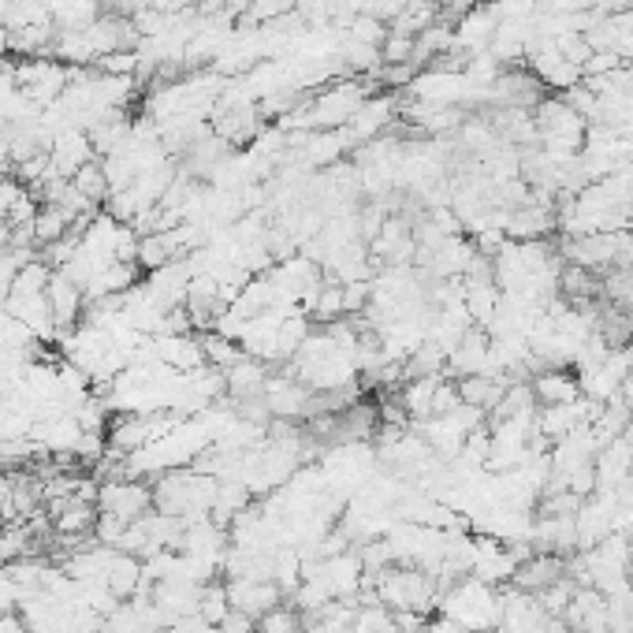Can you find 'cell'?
<instances>
[{"label":"cell","mask_w":633,"mask_h":633,"mask_svg":"<svg viewBox=\"0 0 633 633\" xmlns=\"http://www.w3.org/2000/svg\"><path fill=\"white\" fill-rule=\"evenodd\" d=\"M444 619L459 622L470 633H492L503 626V597L495 586H484L477 578H459L455 586H447L436 603Z\"/></svg>","instance_id":"6da1fadb"},{"label":"cell","mask_w":633,"mask_h":633,"mask_svg":"<svg viewBox=\"0 0 633 633\" xmlns=\"http://www.w3.org/2000/svg\"><path fill=\"white\" fill-rule=\"evenodd\" d=\"M365 586L376 589V600L384 603L388 611H414V615H428L440 603V589H436V578L422 567H395L380 570L376 578H365Z\"/></svg>","instance_id":"7a4b0ae2"},{"label":"cell","mask_w":633,"mask_h":633,"mask_svg":"<svg viewBox=\"0 0 633 633\" xmlns=\"http://www.w3.org/2000/svg\"><path fill=\"white\" fill-rule=\"evenodd\" d=\"M97 511L120 522H139L153 511V484L142 477H120V481L97 484Z\"/></svg>","instance_id":"3957f363"},{"label":"cell","mask_w":633,"mask_h":633,"mask_svg":"<svg viewBox=\"0 0 633 633\" xmlns=\"http://www.w3.org/2000/svg\"><path fill=\"white\" fill-rule=\"evenodd\" d=\"M395 112H399V105H395L392 94H373L362 109L354 112V120H350L347 127H339V139H343L347 150L373 142V139H380V134H388V127L395 123Z\"/></svg>","instance_id":"277c9868"},{"label":"cell","mask_w":633,"mask_h":633,"mask_svg":"<svg viewBox=\"0 0 633 633\" xmlns=\"http://www.w3.org/2000/svg\"><path fill=\"white\" fill-rule=\"evenodd\" d=\"M45 298H48V309H53V320H56V328H61V336L72 332V328L79 325V317L86 314V291L75 284V280H67L61 269H53V276H48Z\"/></svg>","instance_id":"5b68a950"},{"label":"cell","mask_w":633,"mask_h":633,"mask_svg":"<svg viewBox=\"0 0 633 633\" xmlns=\"http://www.w3.org/2000/svg\"><path fill=\"white\" fill-rule=\"evenodd\" d=\"M228 600L231 608L242 611L250 619L269 615L272 608L284 603V589L276 581H247V578H228Z\"/></svg>","instance_id":"8992f818"},{"label":"cell","mask_w":633,"mask_h":633,"mask_svg":"<svg viewBox=\"0 0 633 633\" xmlns=\"http://www.w3.org/2000/svg\"><path fill=\"white\" fill-rule=\"evenodd\" d=\"M563 622L581 633H608V597L592 586H578L563 611Z\"/></svg>","instance_id":"52a82bcc"},{"label":"cell","mask_w":633,"mask_h":633,"mask_svg":"<svg viewBox=\"0 0 633 633\" xmlns=\"http://www.w3.org/2000/svg\"><path fill=\"white\" fill-rule=\"evenodd\" d=\"M48 161H53V168L61 172L64 179H72V175L79 172L83 164L97 161L90 134H86L83 127H64V131L53 139V150H48Z\"/></svg>","instance_id":"ba28073f"},{"label":"cell","mask_w":633,"mask_h":633,"mask_svg":"<svg viewBox=\"0 0 633 633\" xmlns=\"http://www.w3.org/2000/svg\"><path fill=\"white\" fill-rule=\"evenodd\" d=\"M153 350H157V362H164L175 373H194V369L206 365V350H201V336H153Z\"/></svg>","instance_id":"9c48e42d"},{"label":"cell","mask_w":633,"mask_h":633,"mask_svg":"<svg viewBox=\"0 0 633 633\" xmlns=\"http://www.w3.org/2000/svg\"><path fill=\"white\" fill-rule=\"evenodd\" d=\"M484 369H489V332L473 325L470 332L459 339V347L447 354V376L462 380V376L484 373Z\"/></svg>","instance_id":"30bf717a"},{"label":"cell","mask_w":633,"mask_h":633,"mask_svg":"<svg viewBox=\"0 0 633 633\" xmlns=\"http://www.w3.org/2000/svg\"><path fill=\"white\" fill-rule=\"evenodd\" d=\"M530 388H533L537 406H567L581 395V384H578V373H574V369H541V373L530 380Z\"/></svg>","instance_id":"8fae6325"},{"label":"cell","mask_w":633,"mask_h":633,"mask_svg":"<svg viewBox=\"0 0 633 633\" xmlns=\"http://www.w3.org/2000/svg\"><path fill=\"white\" fill-rule=\"evenodd\" d=\"M492 34H495V15L489 12V4H477L470 15H462L459 23H455V48L466 56L489 53Z\"/></svg>","instance_id":"7c38bea8"},{"label":"cell","mask_w":633,"mask_h":633,"mask_svg":"<svg viewBox=\"0 0 633 633\" xmlns=\"http://www.w3.org/2000/svg\"><path fill=\"white\" fill-rule=\"evenodd\" d=\"M105 586H109L120 600H131V597H145V581H142V559L139 555H127V552H116L109 574H105Z\"/></svg>","instance_id":"4fadbf2b"},{"label":"cell","mask_w":633,"mask_h":633,"mask_svg":"<svg viewBox=\"0 0 633 633\" xmlns=\"http://www.w3.org/2000/svg\"><path fill=\"white\" fill-rule=\"evenodd\" d=\"M455 384H459V399H462V403H470V406H477V411L492 414V411H495V403H500V399H503V392H506V384H511V380H506V376L477 373V376L455 380Z\"/></svg>","instance_id":"5bb4252c"},{"label":"cell","mask_w":633,"mask_h":633,"mask_svg":"<svg viewBox=\"0 0 633 633\" xmlns=\"http://www.w3.org/2000/svg\"><path fill=\"white\" fill-rule=\"evenodd\" d=\"M269 362H258V358H242L231 369H223V384H228V395L231 399H242V395H258L269 380Z\"/></svg>","instance_id":"9a60e30c"},{"label":"cell","mask_w":633,"mask_h":633,"mask_svg":"<svg viewBox=\"0 0 633 633\" xmlns=\"http://www.w3.org/2000/svg\"><path fill=\"white\" fill-rule=\"evenodd\" d=\"M250 503H253V495L242 481H220V489H217V495H212V506H209V519L228 530V525L236 522Z\"/></svg>","instance_id":"2e32d148"},{"label":"cell","mask_w":633,"mask_h":633,"mask_svg":"<svg viewBox=\"0 0 633 633\" xmlns=\"http://www.w3.org/2000/svg\"><path fill=\"white\" fill-rule=\"evenodd\" d=\"M53 61H61L64 67H72V72H83V67H94L97 53L90 48L86 31H56Z\"/></svg>","instance_id":"e0dca14e"},{"label":"cell","mask_w":633,"mask_h":633,"mask_svg":"<svg viewBox=\"0 0 633 633\" xmlns=\"http://www.w3.org/2000/svg\"><path fill=\"white\" fill-rule=\"evenodd\" d=\"M67 231H72V217H67L61 206L45 201V206L37 209V217H34V239H37V247H53V242H61Z\"/></svg>","instance_id":"ac0fdd59"},{"label":"cell","mask_w":633,"mask_h":633,"mask_svg":"<svg viewBox=\"0 0 633 633\" xmlns=\"http://www.w3.org/2000/svg\"><path fill=\"white\" fill-rule=\"evenodd\" d=\"M201 336V350H206V365H217V369H231L236 362L247 358L239 339H228L220 332H198Z\"/></svg>","instance_id":"d6986e66"},{"label":"cell","mask_w":633,"mask_h":633,"mask_svg":"<svg viewBox=\"0 0 633 633\" xmlns=\"http://www.w3.org/2000/svg\"><path fill=\"white\" fill-rule=\"evenodd\" d=\"M172 258V247L168 239H164V231H150V236H139V258H134V265H139L142 272H157L164 269Z\"/></svg>","instance_id":"ffe728a7"},{"label":"cell","mask_w":633,"mask_h":633,"mask_svg":"<svg viewBox=\"0 0 633 633\" xmlns=\"http://www.w3.org/2000/svg\"><path fill=\"white\" fill-rule=\"evenodd\" d=\"M354 633H399V626H395V611H388L380 600H376V603H358Z\"/></svg>","instance_id":"44dd1931"},{"label":"cell","mask_w":633,"mask_h":633,"mask_svg":"<svg viewBox=\"0 0 633 633\" xmlns=\"http://www.w3.org/2000/svg\"><path fill=\"white\" fill-rule=\"evenodd\" d=\"M72 183H75V190L94 201V206H105V198H109V179H105L101 161L83 164V168L72 175Z\"/></svg>","instance_id":"7402d4cb"},{"label":"cell","mask_w":633,"mask_h":633,"mask_svg":"<svg viewBox=\"0 0 633 633\" xmlns=\"http://www.w3.org/2000/svg\"><path fill=\"white\" fill-rule=\"evenodd\" d=\"M258 633H306V619H302V611L295 603H280V608H272L269 615L258 619Z\"/></svg>","instance_id":"603a6c76"},{"label":"cell","mask_w":633,"mask_h":633,"mask_svg":"<svg viewBox=\"0 0 633 633\" xmlns=\"http://www.w3.org/2000/svg\"><path fill=\"white\" fill-rule=\"evenodd\" d=\"M228 611H231L228 586H220V581H209V586H201V597H198V615L206 619L209 626H220Z\"/></svg>","instance_id":"cb8c5ba5"},{"label":"cell","mask_w":633,"mask_h":633,"mask_svg":"<svg viewBox=\"0 0 633 633\" xmlns=\"http://www.w3.org/2000/svg\"><path fill=\"white\" fill-rule=\"evenodd\" d=\"M343 37L347 42H358V45H373L380 48L384 45V37H388V26H384V19H376V15H354L350 23L343 26Z\"/></svg>","instance_id":"d4e9b609"},{"label":"cell","mask_w":633,"mask_h":633,"mask_svg":"<svg viewBox=\"0 0 633 633\" xmlns=\"http://www.w3.org/2000/svg\"><path fill=\"white\" fill-rule=\"evenodd\" d=\"M94 67L101 75H112V79H134L139 75V53L134 48H116V53L97 56Z\"/></svg>","instance_id":"484cf974"},{"label":"cell","mask_w":633,"mask_h":633,"mask_svg":"<svg viewBox=\"0 0 633 633\" xmlns=\"http://www.w3.org/2000/svg\"><path fill=\"white\" fill-rule=\"evenodd\" d=\"M495 23H511V19H530L537 15V0H484Z\"/></svg>","instance_id":"4316f807"},{"label":"cell","mask_w":633,"mask_h":633,"mask_svg":"<svg viewBox=\"0 0 633 633\" xmlns=\"http://www.w3.org/2000/svg\"><path fill=\"white\" fill-rule=\"evenodd\" d=\"M217 630H220V633H258V619H250V615H242V611L231 608Z\"/></svg>","instance_id":"83f0119b"},{"label":"cell","mask_w":633,"mask_h":633,"mask_svg":"<svg viewBox=\"0 0 633 633\" xmlns=\"http://www.w3.org/2000/svg\"><path fill=\"white\" fill-rule=\"evenodd\" d=\"M428 633H470V630H466V626H459V622H451V619H436V622H428V626H425Z\"/></svg>","instance_id":"f1b7e54d"},{"label":"cell","mask_w":633,"mask_h":633,"mask_svg":"<svg viewBox=\"0 0 633 633\" xmlns=\"http://www.w3.org/2000/svg\"><path fill=\"white\" fill-rule=\"evenodd\" d=\"M12 53V31H8V23H0V61Z\"/></svg>","instance_id":"f546056e"},{"label":"cell","mask_w":633,"mask_h":633,"mask_svg":"<svg viewBox=\"0 0 633 633\" xmlns=\"http://www.w3.org/2000/svg\"><path fill=\"white\" fill-rule=\"evenodd\" d=\"M161 633H175V630H172V626H168V630H161Z\"/></svg>","instance_id":"4dcf8cb0"}]
</instances>
